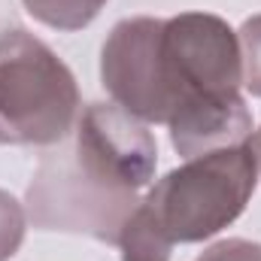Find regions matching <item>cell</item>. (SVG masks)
I'll use <instances>...</instances> for the list:
<instances>
[{
    "label": "cell",
    "mask_w": 261,
    "mask_h": 261,
    "mask_svg": "<svg viewBox=\"0 0 261 261\" xmlns=\"http://www.w3.org/2000/svg\"><path fill=\"white\" fill-rule=\"evenodd\" d=\"M119 249L122 261H170L173 255V243L164 237V231L152 222V216L143 206H137V213L125 222Z\"/></svg>",
    "instance_id": "52a82bcc"
},
{
    "label": "cell",
    "mask_w": 261,
    "mask_h": 261,
    "mask_svg": "<svg viewBox=\"0 0 261 261\" xmlns=\"http://www.w3.org/2000/svg\"><path fill=\"white\" fill-rule=\"evenodd\" d=\"M21 3L40 24L55 31H82L107 6V0H21Z\"/></svg>",
    "instance_id": "ba28073f"
},
{
    "label": "cell",
    "mask_w": 261,
    "mask_h": 261,
    "mask_svg": "<svg viewBox=\"0 0 261 261\" xmlns=\"http://www.w3.org/2000/svg\"><path fill=\"white\" fill-rule=\"evenodd\" d=\"M79 119L70 67L34 34H0V146H55Z\"/></svg>",
    "instance_id": "3957f363"
},
{
    "label": "cell",
    "mask_w": 261,
    "mask_h": 261,
    "mask_svg": "<svg viewBox=\"0 0 261 261\" xmlns=\"http://www.w3.org/2000/svg\"><path fill=\"white\" fill-rule=\"evenodd\" d=\"M246 143H249V149L255 152V161H258V170H261V128L255 130V134H249V140H246Z\"/></svg>",
    "instance_id": "7c38bea8"
},
{
    "label": "cell",
    "mask_w": 261,
    "mask_h": 261,
    "mask_svg": "<svg viewBox=\"0 0 261 261\" xmlns=\"http://www.w3.org/2000/svg\"><path fill=\"white\" fill-rule=\"evenodd\" d=\"M164 18H122L100 49V82L113 103L146 125H167L170 100L161 76Z\"/></svg>",
    "instance_id": "8992f818"
},
{
    "label": "cell",
    "mask_w": 261,
    "mask_h": 261,
    "mask_svg": "<svg viewBox=\"0 0 261 261\" xmlns=\"http://www.w3.org/2000/svg\"><path fill=\"white\" fill-rule=\"evenodd\" d=\"M240 40V64H243V88L261 97V12L246 18L237 31Z\"/></svg>",
    "instance_id": "9c48e42d"
},
{
    "label": "cell",
    "mask_w": 261,
    "mask_h": 261,
    "mask_svg": "<svg viewBox=\"0 0 261 261\" xmlns=\"http://www.w3.org/2000/svg\"><path fill=\"white\" fill-rule=\"evenodd\" d=\"M143 200L110 192L91 179L67 152V146L43 155L28 186V216L43 231L85 234L100 243H116L122 228Z\"/></svg>",
    "instance_id": "277c9868"
},
{
    "label": "cell",
    "mask_w": 261,
    "mask_h": 261,
    "mask_svg": "<svg viewBox=\"0 0 261 261\" xmlns=\"http://www.w3.org/2000/svg\"><path fill=\"white\" fill-rule=\"evenodd\" d=\"M161 76L170 100V143L186 161L249 140L252 113L240 94V40L225 18L213 12L164 18Z\"/></svg>",
    "instance_id": "6da1fadb"
},
{
    "label": "cell",
    "mask_w": 261,
    "mask_h": 261,
    "mask_svg": "<svg viewBox=\"0 0 261 261\" xmlns=\"http://www.w3.org/2000/svg\"><path fill=\"white\" fill-rule=\"evenodd\" d=\"M258 186V161L249 143L189 158L143 197V210L176 243H200L240 219Z\"/></svg>",
    "instance_id": "7a4b0ae2"
},
{
    "label": "cell",
    "mask_w": 261,
    "mask_h": 261,
    "mask_svg": "<svg viewBox=\"0 0 261 261\" xmlns=\"http://www.w3.org/2000/svg\"><path fill=\"white\" fill-rule=\"evenodd\" d=\"M67 152L100 186L119 195L140 197L152 182L158 146L146 122L125 113L113 100H97L82 110L73 125Z\"/></svg>",
    "instance_id": "5b68a950"
},
{
    "label": "cell",
    "mask_w": 261,
    "mask_h": 261,
    "mask_svg": "<svg viewBox=\"0 0 261 261\" xmlns=\"http://www.w3.org/2000/svg\"><path fill=\"white\" fill-rule=\"evenodd\" d=\"M24 231H28V216L24 206L0 189V261H9L24 243Z\"/></svg>",
    "instance_id": "30bf717a"
},
{
    "label": "cell",
    "mask_w": 261,
    "mask_h": 261,
    "mask_svg": "<svg viewBox=\"0 0 261 261\" xmlns=\"http://www.w3.org/2000/svg\"><path fill=\"white\" fill-rule=\"evenodd\" d=\"M195 261H261V243L243 240V237H228L203 249Z\"/></svg>",
    "instance_id": "8fae6325"
}]
</instances>
